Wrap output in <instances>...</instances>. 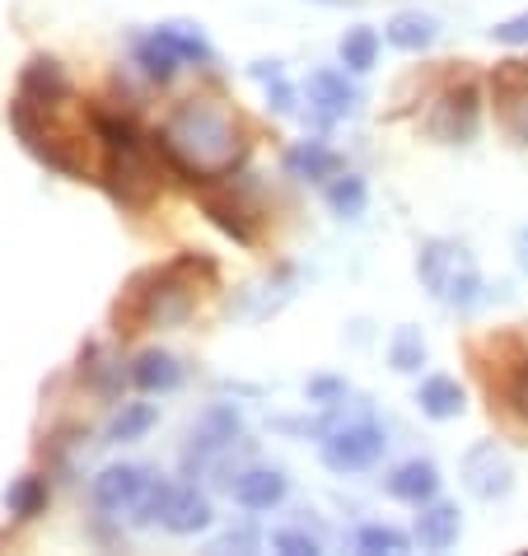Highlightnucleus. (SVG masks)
I'll return each instance as SVG.
<instances>
[{"mask_svg": "<svg viewBox=\"0 0 528 556\" xmlns=\"http://www.w3.org/2000/svg\"><path fill=\"white\" fill-rule=\"evenodd\" d=\"M154 34H160L183 61H192V66H215V48L206 42V34H201L197 24H188V20H168V24L154 28Z\"/></svg>", "mask_w": 528, "mask_h": 556, "instance_id": "nucleus-22", "label": "nucleus"}, {"mask_svg": "<svg viewBox=\"0 0 528 556\" xmlns=\"http://www.w3.org/2000/svg\"><path fill=\"white\" fill-rule=\"evenodd\" d=\"M495 42H505V48H528V10L524 14H510V20H501L491 28Z\"/></svg>", "mask_w": 528, "mask_h": 556, "instance_id": "nucleus-33", "label": "nucleus"}, {"mask_svg": "<svg viewBox=\"0 0 528 556\" xmlns=\"http://www.w3.org/2000/svg\"><path fill=\"white\" fill-rule=\"evenodd\" d=\"M253 547H257V533H248V529L235 533V529H229L225 538H215L211 552H253Z\"/></svg>", "mask_w": 528, "mask_h": 556, "instance_id": "nucleus-35", "label": "nucleus"}, {"mask_svg": "<svg viewBox=\"0 0 528 556\" xmlns=\"http://www.w3.org/2000/svg\"><path fill=\"white\" fill-rule=\"evenodd\" d=\"M384 430L361 416V421H347V426H332L328 435H323V463H328L332 472H365L375 468L384 458Z\"/></svg>", "mask_w": 528, "mask_h": 556, "instance_id": "nucleus-6", "label": "nucleus"}, {"mask_svg": "<svg viewBox=\"0 0 528 556\" xmlns=\"http://www.w3.org/2000/svg\"><path fill=\"white\" fill-rule=\"evenodd\" d=\"M20 99L38 103V108H61L71 99V80L61 71L56 56H28L20 71Z\"/></svg>", "mask_w": 528, "mask_h": 556, "instance_id": "nucleus-11", "label": "nucleus"}, {"mask_svg": "<svg viewBox=\"0 0 528 556\" xmlns=\"http://www.w3.org/2000/svg\"><path fill=\"white\" fill-rule=\"evenodd\" d=\"M416 281L426 286L430 300L458 308V314L477 308L481 295H487L473 253L463 249V243H454V239H430V243H422V253H416Z\"/></svg>", "mask_w": 528, "mask_h": 556, "instance_id": "nucleus-3", "label": "nucleus"}, {"mask_svg": "<svg viewBox=\"0 0 528 556\" xmlns=\"http://www.w3.org/2000/svg\"><path fill=\"white\" fill-rule=\"evenodd\" d=\"M458 482L473 501L495 505L515 491V463H510V454L495 440H477L458 463Z\"/></svg>", "mask_w": 528, "mask_h": 556, "instance_id": "nucleus-5", "label": "nucleus"}, {"mask_svg": "<svg viewBox=\"0 0 528 556\" xmlns=\"http://www.w3.org/2000/svg\"><path fill=\"white\" fill-rule=\"evenodd\" d=\"M211 501L201 496L197 486H168V501L160 509V529L178 533V538H192V533H206L211 529Z\"/></svg>", "mask_w": 528, "mask_h": 556, "instance_id": "nucleus-13", "label": "nucleus"}, {"mask_svg": "<svg viewBox=\"0 0 528 556\" xmlns=\"http://www.w3.org/2000/svg\"><path fill=\"white\" fill-rule=\"evenodd\" d=\"M197 257H178L168 267L146 271L141 281L131 286V304H127V328L122 332H141V328H178V323L192 318L197 308Z\"/></svg>", "mask_w": 528, "mask_h": 556, "instance_id": "nucleus-2", "label": "nucleus"}, {"mask_svg": "<svg viewBox=\"0 0 528 556\" xmlns=\"http://www.w3.org/2000/svg\"><path fill=\"white\" fill-rule=\"evenodd\" d=\"M388 365H393L398 375H422V365H426V337H422V328L402 323V328L393 332V342H388Z\"/></svg>", "mask_w": 528, "mask_h": 556, "instance_id": "nucleus-27", "label": "nucleus"}, {"mask_svg": "<svg viewBox=\"0 0 528 556\" xmlns=\"http://www.w3.org/2000/svg\"><path fill=\"white\" fill-rule=\"evenodd\" d=\"M337 52H341V66H347V71H369L379 61V34L369 24H355V28L341 34Z\"/></svg>", "mask_w": 528, "mask_h": 556, "instance_id": "nucleus-28", "label": "nucleus"}, {"mask_svg": "<svg viewBox=\"0 0 528 556\" xmlns=\"http://www.w3.org/2000/svg\"><path fill=\"white\" fill-rule=\"evenodd\" d=\"M131 61L141 66V75H146V80H154V85H168L178 75V66H183V56L168 48L154 28H150V34H141V38H131Z\"/></svg>", "mask_w": 528, "mask_h": 556, "instance_id": "nucleus-21", "label": "nucleus"}, {"mask_svg": "<svg viewBox=\"0 0 528 556\" xmlns=\"http://www.w3.org/2000/svg\"><path fill=\"white\" fill-rule=\"evenodd\" d=\"M463 533V519H458V505H422V515H416V543H422L426 552H449L458 543Z\"/></svg>", "mask_w": 528, "mask_h": 556, "instance_id": "nucleus-20", "label": "nucleus"}, {"mask_svg": "<svg viewBox=\"0 0 528 556\" xmlns=\"http://www.w3.org/2000/svg\"><path fill=\"white\" fill-rule=\"evenodd\" d=\"M416 407L430 421H454V416L468 412V393H463V383L454 375H430L422 379V389H416Z\"/></svg>", "mask_w": 528, "mask_h": 556, "instance_id": "nucleus-16", "label": "nucleus"}, {"mask_svg": "<svg viewBox=\"0 0 528 556\" xmlns=\"http://www.w3.org/2000/svg\"><path fill=\"white\" fill-rule=\"evenodd\" d=\"M304 99H309V113H314L318 122H337V117H347L355 108V89H351V80L341 71L323 66V71H314L304 80Z\"/></svg>", "mask_w": 528, "mask_h": 556, "instance_id": "nucleus-12", "label": "nucleus"}, {"mask_svg": "<svg viewBox=\"0 0 528 556\" xmlns=\"http://www.w3.org/2000/svg\"><path fill=\"white\" fill-rule=\"evenodd\" d=\"M304 393H309V403H318V407H337L341 397H347V379H337V375H314Z\"/></svg>", "mask_w": 528, "mask_h": 556, "instance_id": "nucleus-32", "label": "nucleus"}, {"mask_svg": "<svg viewBox=\"0 0 528 556\" xmlns=\"http://www.w3.org/2000/svg\"><path fill=\"white\" fill-rule=\"evenodd\" d=\"M103 182L113 192L117 206L127 211H146L154 197H160V174H154L146 146H122V150H108V168H103Z\"/></svg>", "mask_w": 528, "mask_h": 556, "instance_id": "nucleus-4", "label": "nucleus"}, {"mask_svg": "<svg viewBox=\"0 0 528 556\" xmlns=\"http://www.w3.org/2000/svg\"><path fill=\"white\" fill-rule=\"evenodd\" d=\"M154 477L141 468V463H108V468L95 477V486H89V496L103 515H136V505L150 491Z\"/></svg>", "mask_w": 528, "mask_h": 556, "instance_id": "nucleus-8", "label": "nucleus"}, {"mask_svg": "<svg viewBox=\"0 0 528 556\" xmlns=\"http://www.w3.org/2000/svg\"><path fill=\"white\" fill-rule=\"evenodd\" d=\"M328 206L332 215H341V220H361L365 206H369V188L361 174H337L328 182Z\"/></svg>", "mask_w": 528, "mask_h": 556, "instance_id": "nucleus-26", "label": "nucleus"}, {"mask_svg": "<svg viewBox=\"0 0 528 556\" xmlns=\"http://www.w3.org/2000/svg\"><path fill=\"white\" fill-rule=\"evenodd\" d=\"M154 421H160V407L154 403H122L117 416L108 421V444H131L154 430Z\"/></svg>", "mask_w": 528, "mask_h": 556, "instance_id": "nucleus-24", "label": "nucleus"}, {"mask_svg": "<svg viewBox=\"0 0 528 556\" xmlns=\"http://www.w3.org/2000/svg\"><path fill=\"white\" fill-rule=\"evenodd\" d=\"M286 174L300 178V182H323V178H337L341 174V154L323 141H294L286 150Z\"/></svg>", "mask_w": 528, "mask_h": 556, "instance_id": "nucleus-19", "label": "nucleus"}, {"mask_svg": "<svg viewBox=\"0 0 528 556\" xmlns=\"http://www.w3.org/2000/svg\"><path fill=\"white\" fill-rule=\"evenodd\" d=\"M201 211H206L235 243H257V225L248 220V211L239 202H225V197H215V192H201Z\"/></svg>", "mask_w": 528, "mask_h": 556, "instance_id": "nucleus-25", "label": "nucleus"}, {"mask_svg": "<svg viewBox=\"0 0 528 556\" xmlns=\"http://www.w3.org/2000/svg\"><path fill=\"white\" fill-rule=\"evenodd\" d=\"M384 38H388V48H398V52H426L435 38H440V20L426 10H398L393 20L384 24Z\"/></svg>", "mask_w": 528, "mask_h": 556, "instance_id": "nucleus-18", "label": "nucleus"}, {"mask_svg": "<svg viewBox=\"0 0 528 556\" xmlns=\"http://www.w3.org/2000/svg\"><path fill=\"white\" fill-rule=\"evenodd\" d=\"M154 150L178 168L188 182H215L235 174L248 154L235 113L215 99H183L154 136Z\"/></svg>", "mask_w": 528, "mask_h": 556, "instance_id": "nucleus-1", "label": "nucleus"}, {"mask_svg": "<svg viewBox=\"0 0 528 556\" xmlns=\"http://www.w3.org/2000/svg\"><path fill=\"white\" fill-rule=\"evenodd\" d=\"M267 103H272V113H281V117H290V113H300V94L286 85V75H276V80H267Z\"/></svg>", "mask_w": 528, "mask_h": 556, "instance_id": "nucleus-34", "label": "nucleus"}, {"mask_svg": "<svg viewBox=\"0 0 528 556\" xmlns=\"http://www.w3.org/2000/svg\"><path fill=\"white\" fill-rule=\"evenodd\" d=\"M272 547L286 552V556H318L323 552V543L309 529H281V533H272Z\"/></svg>", "mask_w": 528, "mask_h": 556, "instance_id": "nucleus-31", "label": "nucleus"}, {"mask_svg": "<svg viewBox=\"0 0 528 556\" xmlns=\"http://www.w3.org/2000/svg\"><path fill=\"white\" fill-rule=\"evenodd\" d=\"M229 491H235V501L243 509H276L286 501L290 482H286V472H276V468H248V472L235 477Z\"/></svg>", "mask_w": 528, "mask_h": 556, "instance_id": "nucleus-17", "label": "nucleus"}, {"mask_svg": "<svg viewBox=\"0 0 528 556\" xmlns=\"http://www.w3.org/2000/svg\"><path fill=\"white\" fill-rule=\"evenodd\" d=\"M243 435V416L235 403H211L206 412L197 416L192 426V450L188 458H215L225 450H235V440Z\"/></svg>", "mask_w": 528, "mask_h": 556, "instance_id": "nucleus-9", "label": "nucleus"}, {"mask_svg": "<svg viewBox=\"0 0 528 556\" xmlns=\"http://www.w3.org/2000/svg\"><path fill=\"white\" fill-rule=\"evenodd\" d=\"M48 477H38V472H24V477H14V482L5 486V509L14 519H38L42 509H48Z\"/></svg>", "mask_w": 528, "mask_h": 556, "instance_id": "nucleus-23", "label": "nucleus"}, {"mask_svg": "<svg viewBox=\"0 0 528 556\" xmlns=\"http://www.w3.org/2000/svg\"><path fill=\"white\" fill-rule=\"evenodd\" d=\"M384 491L402 505H430L435 491H440V468L430 458H407L384 477Z\"/></svg>", "mask_w": 528, "mask_h": 556, "instance_id": "nucleus-14", "label": "nucleus"}, {"mask_svg": "<svg viewBox=\"0 0 528 556\" xmlns=\"http://www.w3.org/2000/svg\"><path fill=\"white\" fill-rule=\"evenodd\" d=\"M501 397H505V412L528 430V355H519V361L510 365V375L501 383Z\"/></svg>", "mask_w": 528, "mask_h": 556, "instance_id": "nucleus-29", "label": "nucleus"}, {"mask_svg": "<svg viewBox=\"0 0 528 556\" xmlns=\"http://www.w3.org/2000/svg\"><path fill=\"white\" fill-rule=\"evenodd\" d=\"M491 89H495V103H501L505 127L528 146V61H505L495 71Z\"/></svg>", "mask_w": 528, "mask_h": 556, "instance_id": "nucleus-10", "label": "nucleus"}, {"mask_svg": "<svg viewBox=\"0 0 528 556\" xmlns=\"http://www.w3.org/2000/svg\"><path fill=\"white\" fill-rule=\"evenodd\" d=\"M355 547H361V552H388V556H398V552H407V533L388 529V523H365V529L355 533Z\"/></svg>", "mask_w": 528, "mask_h": 556, "instance_id": "nucleus-30", "label": "nucleus"}, {"mask_svg": "<svg viewBox=\"0 0 528 556\" xmlns=\"http://www.w3.org/2000/svg\"><path fill=\"white\" fill-rule=\"evenodd\" d=\"M477 127H481V94H477V85L444 89V94L430 103V113H426V131L435 136V141H444V146H468L477 136Z\"/></svg>", "mask_w": 528, "mask_h": 556, "instance_id": "nucleus-7", "label": "nucleus"}, {"mask_svg": "<svg viewBox=\"0 0 528 556\" xmlns=\"http://www.w3.org/2000/svg\"><path fill=\"white\" fill-rule=\"evenodd\" d=\"M127 383H131V389H141V393H174L178 383H183V365H178L174 351L154 346V351H141L131 361Z\"/></svg>", "mask_w": 528, "mask_h": 556, "instance_id": "nucleus-15", "label": "nucleus"}, {"mask_svg": "<svg viewBox=\"0 0 528 556\" xmlns=\"http://www.w3.org/2000/svg\"><path fill=\"white\" fill-rule=\"evenodd\" d=\"M519 262L528 267V229H519Z\"/></svg>", "mask_w": 528, "mask_h": 556, "instance_id": "nucleus-36", "label": "nucleus"}]
</instances>
